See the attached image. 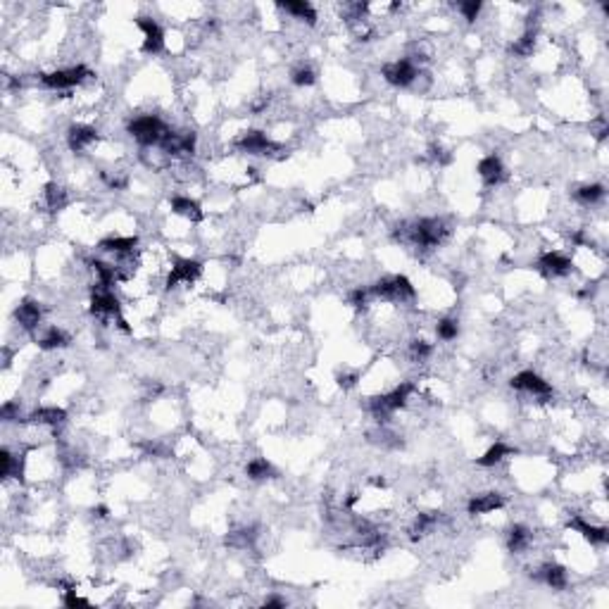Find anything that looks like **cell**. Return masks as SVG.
I'll use <instances>...</instances> for the list:
<instances>
[{
  "label": "cell",
  "mask_w": 609,
  "mask_h": 609,
  "mask_svg": "<svg viewBox=\"0 0 609 609\" xmlns=\"http://www.w3.org/2000/svg\"><path fill=\"white\" fill-rule=\"evenodd\" d=\"M369 291H372V298H381V300H390V302H409L417 298L412 281H409L407 276H403V274L381 278L374 286H369Z\"/></svg>",
  "instance_id": "obj_1"
},
{
  "label": "cell",
  "mask_w": 609,
  "mask_h": 609,
  "mask_svg": "<svg viewBox=\"0 0 609 609\" xmlns=\"http://www.w3.org/2000/svg\"><path fill=\"white\" fill-rule=\"evenodd\" d=\"M450 233V228L445 226L443 219H435V217H429V219H419L414 222L412 226L407 228L409 241L417 248H435L445 241V236Z\"/></svg>",
  "instance_id": "obj_2"
},
{
  "label": "cell",
  "mask_w": 609,
  "mask_h": 609,
  "mask_svg": "<svg viewBox=\"0 0 609 609\" xmlns=\"http://www.w3.org/2000/svg\"><path fill=\"white\" fill-rule=\"evenodd\" d=\"M167 124L155 115H141L136 117L129 124V134L139 141L143 148H150V145H160L162 139L167 136Z\"/></svg>",
  "instance_id": "obj_3"
},
{
  "label": "cell",
  "mask_w": 609,
  "mask_h": 609,
  "mask_svg": "<svg viewBox=\"0 0 609 609\" xmlns=\"http://www.w3.org/2000/svg\"><path fill=\"white\" fill-rule=\"evenodd\" d=\"M412 393H414L412 383L395 385L390 393H383V395H379V398L372 400V414L379 421H385L390 414L398 412V409H403L405 405H407V400H409V395H412Z\"/></svg>",
  "instance_id": "obj_4"
},
{
  "label": "cell",
  "mask_w": 609,
  "mask_h": 609,
  "mask_svg": "<svg viewBox=\"0 0 609 609\" xmlns=\"http://www.w3.org/2000/svg\"><path fill=\"white\" fill-rule=\"evenodd\" d=\"M88 76H91V72L84 67V64H76V67L55 69V72L40 74V84H43L45 88L64 91V88H74V86L84 84V81L88 79Z\"/></svg>",
  "instance_id": "obj_5"
},
{
  "label": "cell",
  "mask_w": 609,
  "mask_h": 609,
  "mask_svg": "<svg viewBox=\"0 0 609 609\" xmlns=\"http://www.w3.org/2000/svg\"><path fill=\"white\" fill-rule=\"evenodd\" d=\"M510 385L514 390H521V393H529V395H533V398L542 400V403H545V400H550L552 395H555L552 385L547 383V381L542 379V377H538L536 372H519L516 377H512Z\"/></svg>",
  "instance_id": "obj_6"
},
{
  "label": "cell",
  "mask_w": 609,
  "mask_h": 609,
  "mask_svg": "<svg viewBox=\"0 0 609 609\" xmlns=\"http://www.w3.org/2000/svg\"><path fill=\"white\" fill-rule=\"evenodd\" d=\"M381 74H383V79L388 81L390 86H398V88H405V86H409L414 79H417V76H419V69H417V64H414L409 58H403V60H395V62L383 64Z\"/></svg>",
  "instance_id": "obj_7"
},
{
  "label": "cell",
  "mask_w": 609,
  "mask_h": 609,
  "mask_svg": "<svg viewBox=\"0 0 609 609\" xmlns=\"http://www.w3.org/2000/svg\"><path fill=\"white\" fill-rule=\"evenodd\" d=\"M236 148L241 152H248V155H272V152L278 150V145L262 131H248L236 141Z\"/></svg>",
  "instance_id": "obj_8"
},
{
  "label": "cell",
  "mask_w": 609,
  "mask_h": 609,
  "mask_svg": "<svg viewBox=\"0 0 609 609\" xmlns=\"http://www.w3.org/2000/svg\"><path fill=\"white\" fill-rule=\"evenodd\" d=\"M136 27L143 32V50L148 55H157L162 53V48H165V32H162V27L155 22L152 17H139L136 19Z\"/></svg>",
  "instance_id": "obj_9"
},
{
  "label": "cell",
  "mask_w": 609,
  "mask_h": 609,
  "mask_svg": "<svg viewBox=\"0 0 609 609\" xmlns=\"http://www.w3.org/2000/svg\"><path fill=\"white\" fill-rule=\"evenodd\" d=\"M200 272H202L200 262L189 260V257H186V260H176L169 272V276H167V288H174V286H179V283L191 286V283L200 276Z\"/></svg>",
  "instance_id": "obj_10"
},
{
  "label": "cell",
  "mask_w": 609,
  "mask_h": 609,
  "mask_svg": "<svg viewBox=\"0 0 609 609\" xmlns=\"http://www.w3.org/2000/svg\"><path fill=\"white\" fill-rule=\"evenodd\" d=\"M91 312L98 317H119L121 304L112 293V288H98L91 298Z\"/></svg>",
  "instance_id": "obj_11"
},
{
  "label": "cell",
  "mask_w": 609,
  "mask_h": 609,
  "mask_svg": "<svg viewBox=\"0 0 609 609\" xmlns=\"http://www.w3.org/2000/svg\"><path fill=\"white\" fill-rule=\"evenodd\" d=\"M571 260L562 252H545V255L538 260V269H540L545 276H566L571 272Z\"/></svg>",
  "instance_id": "obj_12"
},
{
  "label": "cell",
  "mask_w": 609,
  "mask_h": 609,
  "mask_svg": "<svg viewBox=\"0 0 609 609\" xmlns=\"http://www.w3.org/2000/svg\"><path fill=\"white\" fill-rule=\"evenodd\" d=\"M95 141H98V131H95L93 126H88V124H74V126H69L67 143H69V148H72L74 152H84L86 148H91Z\"/></svg>",
  "instance_id": "obj_13"
},
{
  "label": "cell",
  "mask_w": 609,
  "mask_h": 609,
  "mask_svg": "<svg viewBox=\"0 0 609 609\" xmlns=\"http://www.w3.org/2000/svg\"><path fill=\"white\" fill-rule=\"evenodd\" d=\"M569 526L573 531L581 533V536L586 538L588 542H593V545H605V542L609 540L607 526H593V524H588L586 519H581V516H573V519L569 521Z\"/></svg>",
  "instance_id": "obj_14"
},
{
  "label": "cell",
  "mask_w": 609,
  "mask_h": 609,
  "mask_svg": "<svg viewBox=\"0 0 609 609\" xmlns=\"http://www.w3.org/2000/svg\"><path fill=\"white\" fill-rule=\"evenodd\" d=\"M479 176L486 186H497L505 179V165L497 155H488L479 162Z\"/></svg>",
  "instance_id": "obj_15"
},
{
  "label": "cell",
  "mask_w": 609,
  "mask_h": 609,
  "mask_svg": "<svg viewBox=\"0 0 609 609\" xmlns=\"http://www.w3.org/2000/svg\"><path fill=\"white\" fill-rule=\"evenodd\" d=\"M505 505V497H502L500 493H481V495H474L469 500V505H466V512L469 514H490V512L500 510V507Z\"/></svg>",
  "instance_id": "obj_16"
},
{
  "label": "cell",
  "mask_w": 609,
  "mask_h": 609,
  "mask_svg": "<svg viewBox=\"0 0 609 609\" xmlns=\"http://www.w3.org/2000/svg\"><path fill=\"white\" fill-rule=\"evenodd\" d=\"M14 319L22 329L27 331H34V329L40 324V304L36 300H22L14 309Z\"/></svg>",
  "instance_id": "obj_17"
},
{
  "label": "cell",
  "mask_w": 609,
  "mask_h": 609,
  "mask_svg": "<svg viewBox=\"0 0 609 609\" xmlns=\"http://www.w3.org/2000/svg\"><path fill=\"white\" fill-rule=\"evenodd\" d=\"M278 8L286 10L288 14H293L296 19H302L307 24H317V10L312 8V3L307 0H286V3H278Z\"/></svg>",
  "instance_id": "obj_18"
},
{
  "label": "cell",
  "mask_w": 609,
  "mask_h": 609,
  "mask_svg": "<svg viewBox=\"0 0 609 609\" xmlns=\"http://www.w3.org/2000/svg\"><path fill=\"white\" fill-rule=\"evenodd\" d=\"M136 246H139V238L136 236H112L100 241V250L115 252V255H129V252L136 250Z\"/></svg>",
  "instance_id": "obj_19"
},
{
  "label": "cell",
  "mask_w": 609,
  "mask_h": 609,
  "mask_svg": "<svg viewBox=\"0 0 609 609\" xmlns=\"http://www.w3.org/2000/svg\"><path fill=\"white\" fill-rule=\"evenodd\" d=\"M64 419H67V412H64L62 407H55V405H50V407H38L29 414V421H34V424H43V426H60Z\"/></svg>",
  "instance_id": "obj_20"
},
{
  "label": "cell",
  "mask_w": 609,
  "mask_h": 609,
  "mask_svg": "<svg viewBox=\"0 0 609 609\" xmlns=\"http://www.w3.org/2000/svg\"><path fill=\"white\" fill-rule=\"evenodd\" d=\"M540 578L552 588V590H564L566 583H569V573H566L564 566H560V564H545L540 569Z\"/></svg>",
  "instance_id": "obj_21"
},
{
  "label": "cell",
  "mask_w": 609,
  "mask_h": 609,
  "mask_svg": "<svg viewBox=\"0 0 609 609\" xmlns=\"http://www.w3.org/2000/svg\"><path fill=\"white\" fill-rule=\"evenodd\" d=\"M171 210H174L176 215H181V217H186V219H191V222H200L202 219L200 205H198L195 200H191V198H186V195L171 198Z\"/></svg>",
  "instance_id": "obj_22"
},
{
  "label": "cell",
  "mask_w": 609,
  "mask_h": 609,
  "mask_svg": "<svg viewBox=\"0 0 609 609\" xmlns=\"http://www.w3.org/2000/svg\"><path fill=\"white\" fill-rule=\"evenodd\" d=\"M514 453H516V450L510 448V445L495 443V445H490V448L486 450L483 457H479V459H476V464H479V466H495V464H500L505 457H510V455H514Z\"/></svg>",
  "instance_id": "obj_23"
},
{
  "label": "cell",
  "mask_w": 609,
  "mask_h": 609,
  "mask_svg": "<svg viewBox=\"0 0 609 609\" xmlns=\"http://www.w3.org/2000/svg\"><path fill=\"white\" fill-rule=\"evenodd\" d=\"M529 542H531V531L526 529V526L516 524L507 533V547H510V552H524L526 547H529Z\"/></svg>",
  "instance_id": "obj_24"
},
{
  "label": "cell",
  "mask_w": 609,
  "mask_h": 609,
  "mask_svg": "<svg viewBox=\"0 0 609 609\" xmlns=\"http://www.w3.org/2000/svg\"><path fill=\"white\" fill-rule=\"evenodd\" d=\"M276 474L272 466V462H267L265 457H257V459L248 462L246 466V476L252 481H265V479H272V476Z\"/></svg>",
  "instance_id": "obj_25"
},
{
  "label": "cell",
  "mask_w": 609,
  "mask_h": 609,
  "mask_svg": "<svg viewBox=\"0 0 609 609\" xmlns=\"http://www.w3.org/2000/svg\"><path fill=\"white\" fill-rule=\"evenodd\" d=\"M573 198H576L581 205H595V202H600L602 198H605V186L586 184V186H581V189L573 191Z\"/></svg>",
  "instance_id": "obj_26"
},
{
  "label": "cell",
  "mask_w": 609,
  "mask_h": 609,
  "mask_svg": "<svg viewBox=\"0 0 609 609\" xmlns=\"http://www.w3.org/2000/svg\"><path fill=\"white\" fill-rule=\"evenodd\" d=\"M67 345H69V336L58 326L48 329V333L38 341V348L43 350H58V348H67Z\"/></svg>",
  "instance_id": "obj_27"
},
{
  "label": "cell",
  "mask_w": 609,
  "mask_h": 609,
  "mask_svg": "<svg viewBox=\"0 0 609 609\" xmlns=\"http://www.w3.org/2000/svg\"><path fill=\"white\" fill-rule=\"evenodd\" d=\"M43 195H45V205H48L50 210H62L64 202H67V191L60 184H48Z\"/></svg>",
  "instance_id": "obj_28"
},
{
  "label": "cell",
  "mask_w": 609,
  "mask_h": 609,
  "mask_svg": "<svg viewBox=\"0 0 609 609\" xmlns=\"http://www.w3.org/2000/svg\"><path fill=\"white\" fill-rule=\"evenodd\" d=\"M435 333H438L440 341H455L457 336H459V322L457 319H440L438 324H435Z\"/></svg>",
  "instance_id": "obj_29"
},
{
  "label": "cell",
  "mask_w": 609,
  "mask_h": 609,
  "mask_svg": "<svg viewBox=\"0 0 609 609\" xmlns=\"http://www.w3.org/2000/svg\"><path fill=\"white\" fill-rule=\"evenodd\" d=\"M533 45H536V32L529 29L521 38H516V43L512 45V53L519 55V58H529L533 53Z\"/></svg>",
  "instance_id": "obj_30"
},
{
  "label": "cell",
  "mask_w": 609,
  "mask_h": 609,
  "mask_svg": "<svg viewBox=\"0 0 609 609\" xmlns=\"http://www.w3.org/2000/svg\"><path fill=\"white\" fill-rule=\"evenodd\" d=\"M457 10H459L462 17H464L466 22H474V19L481 14V10H483V3H479V0H466V3L457 5Z\"/></svg>",
  "instance_id": "obj_31"
},
{
  "label": "cell",
  "mask_w": 609,
  "mask_h": 609,
  "mask_svg": "<svg viewBox=\"0 0 609 609\" xmlns=\"http://www.w3.org/2000/svg\"><path fill=\"white\" fill-rule=\"evenodd\" d=\"M431 353H433V345H431L429 341H412V343H409V355H412L414 359H419V362L429 359Z\"/></svg>",
  "instance_id": "obj_32"
},
{
  "label": "cell",
  "mask_w": 609,
  "mask_h": 609,
  "mask_svg": "<svg viewBox=\"0 0 609 609\" xmlns=\"http://www.w3.org/2000/svg\"><path fill=\"white\" fill-rule=\"evenodd\" d=\"M291 79H293V84H296V86L304 88V86H312L314 81H317V74H314L309 67H298L296 72H293Z\"/></svg>",
  "instance_id": "obj_33"
},
{
  "label": "cell",
  "mask_w": 609,
  "mask_h": 609,
  "mask_svg": "<svg viewBox=\"0 0 609 609\" xmlns=\"http://www.w3.org/2000/svg\"><path fill=\"white\" fill-rule=\"evenodd\" d=\"M369 300H372V291L369 288H357V291L350 293V304L357 309H367Z\"/></svg>",
  "instance_id": "obj_34"
},
{
  "label": "cell",
  "mask_w": 609,
  "mask_h": 609,
  "mask_svg": "<svg viewBox=\"0 0 609 609\" xmlns=\"http://www.w3.org/2000/svg\"><path fill=\"white\" fill-rule=\"evenodd\" d=\"M0 417H3V421H14L19 419V407L14 403H5L3 409H0Z\"/></svg>",
  "instance_id": "obj_35"
},
{
  "label": "cell",
  "mask_w": 609,
  "mask_h": 609,
  "mask_svg": "<svg viewBox=\"0 0 609 609\" xmlns=\"http://www.w3.org/2000/svg\"><path fill=\"white\" fill-rule=\"evenodd\" d=\"M357 374H341V377H338V383L343 385V388H353L355 383H357Z\"/></svg>",
  "instance_id": "obj_36"
},
{
  "label": "cell",
  "mask_w": 609,
  "mask_h": 609,
  "mask_svg": "<svg viewBox=\"0 0 609 609\" xmlns=\"http://www.w3.org/2000/svg\"><path fill=\"white\" fill-rule=\"evenodd\" d=\"M265 607H286V600H281V597H269Z\"/></svg>",
  "instance_id": "obj_37"
},
{
  "label": "cell",
  "mask_w": 609,
  "mask_h": 609,
  "mask_svg": "<svg viewBox=\"0 0 609 609\" xmlns=\"http://www.w3.org/2000/svg\"><path fill=\"white\" fill-rule=\"evenodd\" d=\"M93 516H98V519H105V516H108V507H95Z\"/></svg>",
  "instance_id": "obj_38"
}]
</instances>
